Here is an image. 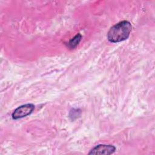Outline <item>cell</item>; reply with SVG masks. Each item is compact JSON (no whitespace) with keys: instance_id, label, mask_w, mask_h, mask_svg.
Returning <instances> with one entry per match:
<instances>
[{"instance_id":"6da1fadb","label":"cell","mask_w":155,"mask_h":155,"mask_svg":"<svg viewBox=\"0 0 155 155\" xmlns=\"http://www.w3.org/2000/svg\"><path fill=\"white\" fill-rule=\"evenodd\" d=\"M132 26L128 21H122L112 26L107 33L108 40L111 42H119L127 39L131 33Z\"/></svg>"},{"instance_id":"7a4b0ae2","label":"cell","mask_w":155,"mask_h":155,"mask_svg":"<svg viewBox=\"0 0 155 155\" xmlns=\"http://www.w3.org/2000/svg\"><path fill=\"white\" fill-rule=\"evenodd\" d=\"M35 109V105L32 104L22 105L15 110L12 113V117L14 119H18L30 114Z\"/></svg>"},{"instance_id":"3957f363","label":"cell","mask_w":155,"mask_h":155,"mask_svg":"<svg viewBox=\"0 0 155 155\" xmlns=\"http://www.w3.org/2000/svg\"><path fill=\"white\" fill-rule=\"evenodd\" d=\"M116 150V147L111 145L100 144L94 147L90 152L89 154H111Z\"/></svg>"},{"instance_id":"277c9868","label":"cell","mask_w":155,"mask_h":155,"mask_svg":"<svg viewBox=\"0 0 155 155\" xmlns=\"http://www.w3.org/2000/svg\"><path fill=\"white\" fill-rule=\"evenodd\" d=\"M82 38V36L81 34L78 33V35H76L73 38H72L69 43H68V46L71 48H73L74 47H76L78 44L79 43V42L81 41V39Z\"/></svg>"}]
</instances>
